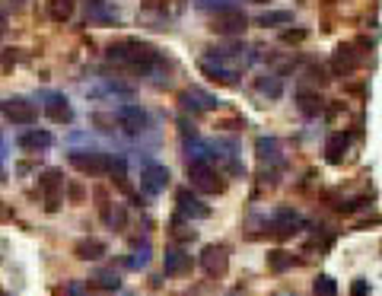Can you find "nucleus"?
Returning a JSON list of instances; mask_svg holds the SVG:
<instances>
[{
    "label": "nucleus",
    "mask_w": 382,
    "mask_h": 296,
    "mask_svg": "<svg viewBox=\"0 0 382 296\" xmlns=\"http://www.w3.org/2000/svg\"><path fill=\"white\" fill-rule=\"evenodd\" d=\"M299 213L293 211V207H277V211L271 213V232L274 236H280V239H286V236H293V232L299 230Z\"/></svg>",
    "instance_id": "obj_10"
},
{
    "label": "nucleus",
    "mask_w": 382,
    "mask_h": 296,
    "mask_svg": "<svg viewBox=\"0 0 382 296\" xmlns=\"http://www.w3.org/2000/svg\"><path fill=\"white\" fill-rule=\"evenodd\" d=\"M252 4H267V0H252Z\"/></svg>",
    "instance_id": "obj_33"
},
{
    "label": "nucleus",
    "mask_w": 382,
    "mask_h": 296,
    "mask_svg": "<svg viewBox=\"0 0 382 296\" xmlns=\"http://www.w3.org/2000/svg\"><path fill=\"white\" fill-rule=\"evenodd\" d=\"M4 156H6V141H4V134H0V162H4Z\"/></svg>",
    "instance_id": "obj_31"
},
{
    "label": "nucleus",
    "mask_w": 382,
    "mask_h": 296,
    "mask_svg": "<svg viewBox=\"0 0 382 296\" xmlns=\"http://www.w3.org/2000/svg\"><path fill=\"white\" fill-rule=\"evenodd\" d=\"M70 166L83 175H102V172H112V162L115 156L99 153V150H70L67 153Z\"/></svg>",
    "instance_id": "obj_4"
},
{
    "label": "nucleus",
    "mask_w": 382,
    "mask_h": 296,
    "mask_svg": "<svg viewBox=\"0 0 382 296\" xmlns=\"http://www.w3.org/2000/svg\"><path fill=\"white\" fill-rule=\"evenodd\" d=\"M140 185H144L146 194L166 191V185H169V169L159 166V162H150V166H144V172H140Z\"/></svg>",
    "instance_id": "obj_12"
},
{
    "label": "nucleus",
    "mask_w": 382,
    "mask_h": 296,
    "mask_svg": "<svg viewBox=\"0 0 382 296\" xmlns=\"http://www.w3.org/2000/svg\"><path fill=\"white\" fill-rule=\"evenodd\" d=\"M354 296H369L366 293V280H357L354 283Z\"/></svg>",
    "instance_id": "obj_29"
},
{
    "label": "nucleus",
    "mask_w": 382,
    "mask_h": 296,
    "mask_svg": "<svg viewBox=\"0 0 382 296\" xmlns=\"http://www.w3.org/2000/svg\"><path fill=\"white\" fill-rule=\"evenodd\" d=\"M312 296H337V283H335V277L318 274V277H316V283H312Z\"/></svg>",
    "instance_id": "obj_23"
},
{
    "label": "nucleus",
    "mask_w": 382,
    "mask_h": 296,
    "mask_svg": "<svg viewBox=\"0 0 382 296\" xmlns=\"http://www.w3.org/2000/svg\"><path fill=\"white\" fill-rule=\"evenodd\" d=\"M357 67H360V58L354 54V48L350 45H341L335 52V58H331V71H335L337 77H347V73H354Z\"/></svg>",
    "instance_id": "obj_16"
},
{
    "label": "nucleus",
    "mask_w": 382,
    "mask_h": 296,
    "mask_svg": "<svg viewBox=\"0 0 382 296\" xmlns=\"http://www.w3.org/2000/svg\"><path fill=\"white\" fill-rule=\"evenodd\" d=\"M0 112H4V118L13 124H35L38 122L35 102H29V99H23V96L4 99V102H0Z\"/></svg>",
    "instance_id": "obj_5"
},
{
    "label": "nucleus",
    "mask_w": 382,
    "mask_h": 296,
    "mask_svg": "<svg viewBox=\"0 0 382 296\" xmlns=\"http://www.w3.org/2000/svg\"><path fill=\"white\" fill-rule=\"evenodd\" d=\"M38 185H42V194H45V207L48 211H57L61 207V191H64V179L57 169H48V172L38 179Z\"/></svg>",
    "instance_id": "obj_11"
},
{
    "label": "nucleus",
    "mask_w": 382,
    "mask_h": 296,
    "mask_svg": "<svg viewBox=\"0 0 382 296\" xmlns=\"http://www.w3.org/2000/svg\"><path fill=\"white\" fill-rule=\"evenodd\" d=\"M188 179H191V188H197V191H204V194H220L223 188H226V182L220 179V172L214 169V162H210L207 156L188 160Z\"/></svg>",
    "instance_id": "obj_3"
},
{
    "label": "nucleus",
    "mask_w": 382,
    "mask_h": 296,
    "mask_svg": "<svg viewBox=\"0 0 382 296\" xmlns=\"http://www.w3.org/2000/svg\"><path fill=\"white\" fill-rule=\"evenodd\" d=\"M286 23H293L290 10H267L258 16V26H286Z\"/></svg>",
    "instance_id": "obj_21"
},
{
    "label": "nucleus",
    "mask_w": 382,
    "mask_h": 296,
    "mask_svg": "<svg viewBox=\"0 0 382 296\" xmlns=\"http://www.w3.org/2000/svg\"><path fill=\"white\" fill-rule=\"evenodd\" d=\"M197 7L201 10H216V13H220V10H229L233 4H229V0H197Z\"/></svg>",
    "instance_id": "obj_28"
},
{
    "label": "nucleus",
    "mask_w": 382,
    "mask_h": 296,
    "mask_svg": "<svg viewBox=\"0 0 382 296\" xmlns=\"http://www.w3.org/2000/svg\"><path fill=\"white\" fill-rule=\"evenodd\" d=\"M299 112L309 118H316L322 112V96H309V93H299Z\"/></svg>",
    "instance_id": "obj_25"
},
{
    "label": "nucleus",
    "mask_w": 382,
    "mask_h": 296,
    "mask_svg": "<svg viewBox=\"0 0 382 296\" xmlns=\"http://www.w3.org/2000/svg\"><path fill=\"white\" fill-rule=\"evenodd\" d=\"M201 268H204V274H210V277L226 274V268H229L226 245H207V249L201 251Z\"/></svg>",
    "instance_id": "obj_7"
},
{
    "label": "nucleus",
    "mask_w": 382,
    "mask_h": 296,
    "mask_svg": "<svg viewBox=\"0 0 382 296\" xmlns=\"http://www.w3.org/2000/svg\"><path fill=\"white\" fill-rule=\"evenodd\" d=\"M267 264H271V271H286L293 264V255H286V251H267Z\"/></svg>",
    "instance_id": "obj_27"
},
{
    "label": "nucleus",
    "mask_w": 382,
    "mask_h": 296,
    "mask_svg": "<svg viewBox=\"0 0 382 296\" xmlns=\"http://www.w3.org/2000/svg\"><path fill=\"white\" fill-rule=\"evenodd\" d=\"M0 296H6V293H0Z\"/></svg>",
    "instance_id": "obj_34"
},
{
    "label": "nucleus",
    "mask_w": 382,
    "mask_h": 296,
    "mask_svg": "<svg viewBox=\"0 0 382 296\" xmlns=\"http://www.w3.org/2000/svg\"><path fill=\"white\" fill-rule=\"evenodd\" d=\"M293 39H306L303 29H296V32H284V42H293Z\"/></svg>",
    "instance_id": "obj_30"
},
{
    "label": "nucleus",
    "mask_w": 382,
    "mask_h": 296,
    "mask_svg": "<svg viewBox=\"0 0 382 296\" xmlns=\"http://www.w3.org/2000/svg\"><path fill=\"white\" fill-rule=\"evenodd\" d=\"M182 102L188 105V109H195V112L216 109V99H214V96H207V93H201V90H188V93H182Z\"/></svg>",
    "instance_id": "obj_19"
},
{
    "label": "nucleus",
    "mask_w": 382,
    "mask_h": 296,
    "mask_svg": "<svg viewBox=\"0 0 382 296\" xmlns=\"http://www.w3.org/2000/svg\"><path fill=\"white\" fill-rule=\"evenodd\" d=\"M347 147H350V134L347 131H335V134L325 141V160L337 166V162L344 160V153H347Z\"/></svg>",
    "instance_id": "obj_17"
},
{
    "label": "nucleus",
    "mask_w": 382,
    "mask_h": 296,
    "mask_svg": "<svg viewBox=\"0 0 382 296\" xmlns=\"http://www.w3.org/2000/svg\"><path fill=\"white\" fill-rule=\"evenodd\" d=\"M258 156L261 160H277V153H280V143L274 141V137H258Z\"/></svg>",
    "instance_id": "obj_26"
},
{
    "label": "nucleus",
    "mask_w": 382,
    "mask_h": 296,
    "mask_svg": "<svg viewBox=\"0 0 382 296\" xmlns=\"http://www.w3.org/2000/svg\"><path fill=\"white\" fill-rule=\"evenodd\" d=\"M51 143H54V137H51L45 128H29L16 137V147L23 150V153H45Z\"/></svg>",
    "instance_id": "obj_9"
},
{
    "label": "nucleus",
    "mask_w": 382,
    "mask_h": 296,
    "mask_svg": "<svg viewBox=\"0 0 382 296\" xmlns=\"http://www.w3.org/2000/svg\"><path fill=\"white\" fill-rule=\"evenodd\" d=\"M191 255L185 249H166V255H163V274H169V277H178V274H188L191 271Z\"/></svg>",
    "instance_id": "obj_13"
},
{
    "label": "nucleus",
    "mask_w": 382,
    "mask_h": 296,
    "mask_svg": "<svg viewBox=\"0 0 382 296\" xmlns=\"http://www.w3.org/2000/svg\"><path fill=\"white\" fill-rule=\"evenodd\" d=\"M4 32H6V16L0 13V35H4Z\"/></svg>",
    "instance_id": "obj_32"
},
{
    "label": "nucleus",
    "mask_w": 382,
    "mask_h": 296,
    "mask_svg": "<svg viewBox=\"0 0 382 296\" xmlns=\"http://www.w3.org/2000/svg\"><path fill=\"white\" fill-rule=\"evenodd\" d=\"M245 26H248V16L236 7L220 10V13H214V20H210V29H214L216 35H242Z\"/></svg>",
    "instance_id": "obj_6"
},
{
    "label": "nucleus",
    "mask_w": 382,
    "mask_h": 296,
    "mask_svg": "<svg viewBox=\"0 0 382 296\" xmlns=\"http://www.w3.org/2000/svg\"><path fill=\"white\" fill-rule=\"evenodd\" d=\"M248 64H252V54H245V48H214L207 58H201V73L214 83L236 86Z\"/></svg>",
    "instance_id": "obj_1"
},
{
    "label": "nucleus",
    "mask_w": 382,
    "mask_h": 296,
    "mask_svg": "<svg viewBox=\"0 0 382 296\" xmlns=\"http://www.w3.org/2000/svg\"><path fill=\"white\" fill-rule=\"evenodd\" d=\"M74 0H48V16L54 23H67L70 16H74Z\"/></svg>",
    "instance_id": "obj_20"
},
{
    "label": "nucleus",
    "mask_w": 382,
    "mask_h": 296,
    "mask_svg": "<svg viewBox=\"0 0 382 296\" xmlns=\"http://www.w3.org/2000/svg\"><path fill=\"white\" fill-rule=\"evenodd\" d=\"M89 283H93V287H102V290H118L121 277L115 274V271H96V274L89 277Z\"/></svg>",
    "instance_id": "obj_22"
},
{
    "label": "nucleus",
    "mask_w": 382,
    "mask_h": 296,
    "mask_svg": "<svg viewBox=\"0 0 382 296\" xmlns=\"http://www.w3.org/2000/svg\"><path fill=\"white\" fill-rule=\"evenodd\" d=\"M255 90L265 93V96H271V99H277L280 93H284V86H280L277 77H258V80H255Z\"/></svg>",
    "instance_id": "obj_24"
},
{
    "label": "nucleus",
    "mask_w": 382,
    "mask_h": 296,
    "mask_svg": "<svg viewBox=\"0 0 382 296\" xmlns=\"http://www.w3.org/2000/svg\"><path fill=\"white\" fill-rule=\"evenodd\" d=\"M105 58L112 61V64L118 67H127V71H153L156 64H163V58H159V52L150 45V42H140V39H121L115 42V45H108Z\"/></svg>",
    "instance_id": "obj_2"
},
{
    "label": "nucleus",
    "mask_w": 382,
    "mask_h": 296,
    "mask_svg": "<svg viewBox=\"0 0 382 296\" xmlns=\"http://www.w3.org/2000/svg\"><path fill=\"white\" fill-rule=\"evenodd\" d=\"M175 201H178V211H182L185 217H195V220H207L210 217V207L201 204V201H197L188 188H182V191L175 194Z\"/></svg>",
    "instance_id": "obj_15"
},
{
    "label": "nucleus",
    "mask_w": 382,
    "mask_h": 296,
    "mask_svg": "<svg viewBox=\"0 0 382 296\" xmlns=\"http://www.w3.org/2000/svg\"><path fill=\"white\" fill-rule=\"evenodd\" d=\"M102 255H108V245L102 239H80L76 242V258H83V261H99Z\"/></svg>",
    "instance_id": "obj_18"
},
{
    "label": "nucleus",
    "mask_w": 382,
    "mask_h": 296,
    "mask_svg": "<svg viewBox=\"0 0 382 296\" xmlns=\"http://www.w3.org/2000/svg\"><path fill=\"white\" fill-rule=\"evenodd\" d=\"M118 122H121V128H125L127 134H140V131L150 128V115H146V109H140V105H134V102L121 105Z\"/></svg>",
    "instance_id": "obj_8"
},
{
    "label": "nucleus",
    "mask_w": 382,
    "mask_h": 296,
    "mask_svg": "<svg viewBox=\"0 0 382 296\" xmlns=\"http://www.w3.org/2000/svg\"><path fill=\"white\" fill-rule=\"evenodd\" d=\"M45 115L54 124H70L74 122V105L67 102V96H48L45 99Z\"/></svg>",
    "instance_id": "obj_14"
}]
</instances>
